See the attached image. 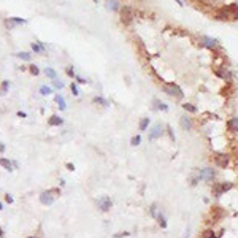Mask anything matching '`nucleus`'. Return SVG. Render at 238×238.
Masks as SVG:
<instances>
[{"mask_svg": "<svg viewBox=\"0 0 238 238\" xmlns=\"http://www.w3.org/2000/svg\"><path fill=\"white\" fill-rule=\"evenodd\" d=\"M214 178H216V170L211 167H205V168H195L194 172L189 175V183L191 186H197L200 181L205 183H214Z\"/></svg>", "mask_w": 238, "mask_h": 238, "instance_id": "f257e3e1", "label": "nucleus"}, {"mask_svg": "<svg viewBox=\"0 0 238 238\" xmlns=\"http://www.w3.org/2000/svg\"><path fill=\"white\" fill-rule=\"evenodd\" d=\"M216 19L219 21H235L238 19V5L232 3V5L222 7L221 10L216 13Z\"/></svg>", "mask_w": 238, "mask_h": 238, "instance_id": "f03ea898", "label": "nucleus"}, {"mask_svg": "<svg viewBox=\"0 0 238 238\" xmlns=\"http://www.w3.org/2000/svg\"><path fill=\"white\" fill-rule=\"evenodd\" d=\"M161 89H162L167 95L173 97L175 100H183V97H184L183 89H181L176 83H162V84H161Z\"/></svg>", "mask_w": 238, "mask_h": 238, "instance_id": "7ed1b4c3", "label": "nucleus"}, {"mask_svg": "<svg viewBox=\"0 0 238 238\" xmlns=\"http://www.w3.org/2000/svg\"><path fill=\"white\" fill-rule=\"evenodd\" d=\"M230 189H233V183H230V181L214 183V184H213V189H211V194H213L214 197H221V195L226 194V192H229Z\"/></svg>", "mask_w": 238, "mask_h": 238, "instance_id": "20e7f679", "label": "nucleus"}, {"mask_svg": "<svg viewBox=\"0 0 238 238\" xmlns=\"http://www.w3.org/2000/svg\"><path fill=\"white\" fill-rule=\"evenodd\" d=\"M119 13H121V21H122V24L130 26L132 21H134V18H135L134 8L129 7V5H122L121 8H119Z\"/></svg>", "mask_w": 238, "mask_h": 238, "instance_id": "39448f33", "label": "nucleus"}, {"mask_svg": "<svg viewBox=\"0 0 238 238\" xmlns=\"http://www.w3.org/2000/svg\"><path fill=\"white\" fill-rule=\"evenodd\" d=\"M213 161L216 164V167L219 168H227L229 164H230V156L226 153H216L213 156Z\"/></svg>", "mask_w": 238, "mask_h": 238, "instance_id": "423d86ee", "label": "nucleus"}, {"mask_svg": "<svg viewBox=\"0 0 238 238\" xmlns=\"http://www.w3.org/2000/svg\"><path fill=\"white\" fill-rule=\"evenodd\" d=\"M199 43H200V46H203V48H207V49H211V51H214V49L219 48L218 40H216V38H211V37H207V35H202V37H200V38H199Z\"/></svg>", "mask_w": 238, "mask_h": 238, "instance_id": "0eeeda50", "label": "nucleus"}, {"mask_svg": "<svg viewBox=\"0 0 238 238\" xmlns=\"http://www.w3.org/2000/svg\"><path fill=\"white\" fill-rule=\"evenodd\" d=\"M53 194H59V189H51V191H45L42 192V195H40V202H42V205H53L54 199H56V195Z\"/></svg>", "mask_w": 238, "mask_h": 238, "instance_id": "6e6552de", "label": "nucleus"}, {"mask_svg": "<svg viewBox=\"0 0 238 238\" xmlns=\"http://www.w3.org/2000/svg\"><path fill=\"white\" fill-rule=\"evenodd\" d=\"M164 134H165V132H164V126H162V124H154V126L149 129L148 140H149V141H156V140L161 138Z\"/></svg>", "mask_w": 238, "mask_h": 238, "instance_id": "1a4fd4ad", "label": "nucleus"}, {"mask_svg": "<svg viewBox=\"0 0 238 238\" xmlns=\"http://www.w3.org/2000/svg\"><path fill=\"white\" fill-rule=\"evenodd\" d=\"M97 207L102 210V211H110V208L113 207V202H111V197H108V195H102L100 199L97 200Z\"/></svg>", "mask_w": 238, "mask_h": 238, "instance_id": "9d476101", "label": "nucleus"}, {"mask_svg": "<svg viewBox=\"0 0 238 238\" xmlns=\"http://www.w3.org/2000/svg\"><path fill=\"white\" fill-rule=\"evenodd\" d=\"M214 73L222 78L226 83H232V72L229 70V68H224V67H219V68H214Z\"/></svg>", "mask_w": 238, "mask_h": 238, "instance_id": "9b49d317", "label": "nucleus"}, {"mask_svg": "<svg viewBox=\"0 0 238 238\" xmlns=\"http://www.w3.org/2000/svg\"><path fill=\"white\" fill-rule=\"evenodd\" d=\"M180 124H181L183 130L191 132L192 129H194V119H192L191 116H187V114H184V116H181V119H180Z\"/></svg>", "mask_w": 238, "mask_h": 238, "instance_id": "f8f14e48", "label": "nucleus"}, {"mask_svg": "<svg viewBox=\"0 0 238 238\" xmlns=\"http://www.w3.org/2000/svg\"><path fill=\"white\" fill-rule=\"evenodd\" d=\"M226 127H227V130H229V132L238 134V118H230V119L227 121Z\"/></svg>", "mask_w": 238, "mask_h": 238, "instance_id": "ddd939ff", "label": "nucleus"}, {"mask_svg": "<svg viewBox=\"0 0 238 238\" xmlns=\"http://www.w3.org/2000/svg\"><path fill=\"white\" fill-rule=\"evenodd\" d=\"M48 124L49 126H62L64 124V119L61 116H56V114H54V116H51L48 119Z\"/></svg>", "mask_w": 238, "mask_h": 238, "instance_id": "4468645a", "label": "nucleus"}, {"mask_svg": "<svg viewBox=\"0 0 238 238\" xmlns=\"http://www.w3.org/2000/svg\"><path fill=\"white\" fill-rule=\"evenodd\" d=\"M156 219H157V224L162 229H167V226H168V224H167V218H165V214H164L162 211H159V214H157V218H156Z\"/></svg>", "mask_w": 238, "mask_h": 238, "instance_id": "2eb2a0df", "label": "nucleus"}, {"mask_svg": "<svg viewBox=\"0 0 238 238\" xmlns=\"http://www.w3.org/2000/svg\"><path fill=\"white\" fill-rule=\"evenodd\" d=\"M153 103L156 105V110H159V111H168V105H167V103H164V102H161V100L154 99V100H153Z\"/></svg>", "mask_w": 238, "mask_h": 238, "instance_id": "dca6fc26", "label": "nucleus"}, {"mask_svg": "<svg viewBox=\"0 0 238 238\" xmlns=\"http://www.w3.org/2000/svg\"><path fill=\"white\" fill-rule=\"evenodd\" d=\"M0 165L5 168V170H8V172H11L13 167H15V165H13V162H10V161H8V159H5V157L0 159Z\"/></svg>", "mask_w": 238, "mask_h": 238, "instance_id": "f3484780", "label": "nucleus"}, {"mask_svg": "<svg viewBox=\"0 0 238 238\" xmlns=\"http://www.w3.org/2000/svg\"><path fill=\"white\" fill-rule=\"evenodd\" d=\"M107 8H108V10H111V11H118L121 7H119L118 0H107Z\"/></svg>", "mask_w": 238, "mask_h": 238, "instance_id": "a211bd4d", "label": "nucleus"}, {"mask_svg": "<svg viewBox=\"0 0 238 238\" xmlns=\"http://www.w3.org/2000/svg\"><path fill=\"white\" fill-rule=\"evenodd\" d=\"M183 110H186V111H189V113H192V114H195L197 111H199L195 105H192V103H189V102L183 103Z\"/></svg>", "mask_w": 238, "mask_h": 238, "instance_id": "6ab92c4d", "label": "nucleus"}, {"mask_svg": "<svg viewBox=\"0 0 238 238\" xmlns=\"http://www.w3.org/2000/svg\"><path fill=\"white\" fill-rule=\"evenodd\" d=\"M149 122H151V119L149 118H143L140 121V126H138V129H140V132H145L146 129L149 127Z\"/></svg>", "mask_w": 238, "mask_h": 238, "instance_id": "aec40b11", "label": "nucleus"}, {"mask_svg": "<svg viewBox=\"0 0 238 238\" xmlns=\"http://www.w3.org/2000/svg\"><path fill=\"white\" fill-rule=\"evenodd\" d=\"M26 19H22V18H10V19L7 21L8 26H15V24H24Z\"/></svg>", "mask_w": 238, "mask_h": 238, "instance_id": "412c9836", "label": "nucleus"}, {"mask_svg": "<svg viewBox=\"0 0 238 238\" xmlns=\"http://www.w3.org/2000/svg\"><path fill=\"white\" fill-rule=\"evenodd\" d=\"M8 89H10V81H3L0 84V95H5L8 92Z\"/></svg>", "mask_w": 238, "mask_h": 238, "instance_id": "4be33fe9", "label": "nucleus"}, {"mask_svg": "<svg viewBox=\"0 0 238 238\" xmlns=\"http://www.w3.org/2000/svg\"><path fill=\"white\" fill-rule=\"evenodd\" d=\"M56 102H57V105H59V108H61V110H65V108H67L65 99H64L62 95H56Z\"/></svg>", "mask_w": 238, "mask_h": 238, "instance_id": "5701e85b", "label": "nucleus"}, {"mask_svg": "<svg viewBox=\"0 0 238 238\" xmlns=\"http://www.w3.org/2000/svg\"><path fill=\"white\" fill-rule=\"evenodd\" d=\"M149 214H151V216H153L154 219L157 218V214H159V208H157V203H153V205H151V207H149Z\"/></svg>", "mask_w": 238, "mask_h": 238, "instance_id": "b1692460", "label": "nucleus"}, {"mask_svg": "<svg viewBox=\"0 0 238 238\" xmlns=\"http://www.w3.org/2000/svg\"><path fill=\"white\" fill-rule=\"evenodd\" d=\"M32 51H35V53H43L45 51V46L42 43H32Z\"/></svg>", "mask_w": 238, "mask_h": 238, "instance_id": "393cba45", "label": "nucleus"}, {"mask_svg": "<svg viewBox=\"0 0 238 238\" xmlns=\"http://www.w3.org/2000/svg\"><path fill=\"white\" fill-rule=\"evenodd\" d=\"M202 238H219V237H216V235H214V230H211V229H208V230H205V232L202 233Z\"/></svg>", "mask_w": 238, "mask_h": 238, "instance_id": "a878e982", "label": "nucleus"}, {"mask_svg": "<svg viewBox=\"0 0 238 238\" xmlns=\"http://www.w3.org/2000/svg\"><path fill=\"white\" fill-rule=\"evenodd\" d=\"M140 143H141V135H134L130 138V145L132 146H138Z\"/></svg>", "mask_w": 238, "mask_h": 238, "instance_id": "bb28decb", "label": "nucleus"}, {"mask_svg": "<svg viewBox=\"0 0 238 238\" xmlns=\"http://www.w3.org/2000/svg\"><path fill=\"white\" fill-rule=\"evenodd\" d=\"M45 72H46V76H49V78H51V80H56V70H54V68H51V67H48L46 68V70H45Z\"/></svg>", "mask_w": 238, "mask_h": 238, "instance_id": "cd10ccee", "label": "nucleus"}, {"mask_svg": "<svg viewBox=\"0 0 238 238\" xmlns=\"http://www.w3.org/2000/svg\"><path fill=\"white\" fill-rule=\"evenodd\" d=\"M53 92V89L49 88V86H42V88H40V94L42 95H49Z\"/></svg>", "mask_w": 238, "mask_h": 238, "instance_id": "c85d7f7f", "label": "nucleus"}, {"mask_svg": "<svg viewBox=\"0 0 238 238\" xmlns=\"http://www.w3.org/2000/svg\"><path fill=\"white\" fill-rule=\"evenodd\" d=\"M94 103H99V105H103V107H108V102H107L103 97H94Z\"/></svg>", "mask_w": 238, "mask_h": 238, "instance_id": "c756f323", "label": "nucleus"}, {"mask_svg": "<svg viewBox=\"0 0 238 238\" xmlns=\"http://www.w3.org/2000/svg\"><path fill=\"white\" fill-rule=\"evenodd\" d=\"M16 56L19 59H22V61H30V54L29 53H18Z\"/></svg>", "mask_w": 238, "mask_h": 238, "instance_id": "7c9ffc66", "label": "nucleus"}, {"mask_svg": "<svg viewBox=\"0 0 238 238\" xmlns=\"http://www.w3.org/2000/svg\"><path fill=\"white\" fill-rule=\"evenodd\" d=\"M65 73H67L70 78H76V73H75V70H73V67H67V68H65Z\"/></svg>", "mask_w": 238, "mask_h": 238, "instance_id": "2f4dec72", "label": "nucleus"}, {"mask_svg": "<svg viewBox=\"0 0 238 238\" xmlns=\"http://www.w3.org/2000/svg\"><path fill=\"white\" fill-rule=\"evenodd\" d=\"M70 89H72V94H73V95H80V91H78V86H76L75 83H72Z\"/></svg>", "mask_w": 238, "mask_h": 238, "instance_id": "473e14b6", "label": "nucleus"}, {"mask_svg": "<svg viewBox=\"0 0 238 238\" xmlns=\"http://www.w3.org/2000/svg\"><path fill=\"white\" fill-rule=\"evenodd\" d=\"M53 84H54V88H56V89H62V88H64V83H62V81H59L57 78L54 80V83H53Z\"/></svg>", "mask_w": 238, "mask_h": 238, "instance_id": "72a5a7b5", "label": "nucleus"}, {"mask_svg": "<svg viewBox=\"0 0 238 238\" xmlns=\"http://www.w3.org/2000/svg\"><path fill=\"white\" fill-rule=\"evenodd\" d=\"M29 68H30V73H32V75H35V76L40 73V70H38V67H37V65H30Z\"/></svg>", "mask_w": 238, "mask_h": 238, "instance_id": "f704fd0d", "label": "nucleus"}, {"mask_svg": "<svg viewBox=\"0 0 238 238\" xmlns=\"http://www.w3.org/2000/svg\"><path fill=\"white\" fill-rule=\"evenodd\" d=\"M165 129H167V132H168V135H170V138H172L173 141H175V134H173V129H172L170 126H167Z\"/></svg>", "mask_w": 238, "mask_h": 238, "instance_id": "c9c22d12", "label": "nucleus"}, {"mask_svg": "<svg viewBox=\"0 0 238 238\" xmlns=\"http://www.w3.org/2000/svg\"><path fill=\"white\" fill-rule=\"evenodd\" d=\"M130 235V232H119L114 235V238H122V237H129Z\"/></svg>", "mask_w": 238, "mask_h": 238, "instance_id": "e433bc0d", "label": "nucleus"}, {"mask_svg": "<svg viewBox=\"0 0 238 238\" xmlns=\"http://www.w3.org/2000/svg\"><path fill=\"white\" fill-rule=\"evenodd\" d=\"M5 200H7L8 203H13V202H15V200H13V197H11L10 194H7V195H5Z\"/></svg>", "mask_w": 238, "mask_h": 238, "instance_id": "4c0bfd02", "label": "nucleus"}, {"mask_svg": "<svg viewBox=\"0 0 238 238\" xmlns=\"http://www.w3.org/2000/svg\"><path fill=\"white\" fill-rule=\"evenodd\" d=\"M67 168L70 172H73V170H75V165H73V164H67Z\"/></svg>", "mask_w": 238, "mask_h": 238, "instance_id": "58836bf2", "label": "nucleus"}, {"mask_svg": "<svg viewBox=\"0 0 238 238\" xmlns=\"http://www.w3.org/2000/svg\"><path fill=\"white\" fill-rule=\"evenodd\" d=\"M18 116H19V118H26L27 114H26L24 111H18Z\"/></svg>", "mask_w": 238, "mask_h": 238, "instance_id": "ea45409f", "label": "nucleus"}, {"mask_svg": "<svg viewBox=\"0 0 238 238\" xmlns=\"http://www.w3.org/2000/svg\"><path fill=\"white\" fill-rule=\"evenodd\" d=\"M76 80H78V83H86V80H83V78H80V76H76Z\"/></svg>", "mask_w": 238, "mask_h": 238, "instance_id": "a19ab883", "label": "nucleus"}, {"mask_svg": "<svg viewBox=\"0 0 238 238\" xmlns=\"http://www.w3.org/2000/svg\"><path fill=\"white\" fill-rule=\"evenodd\" d=\"M3 151H5V145L0 143V153H3Z\"/></svg>", "mask_w": 238, "mask_h": 238, "instance_id": "79ce46f5", "label": "nucleus"}, {"mask_svg": "<svg viewBox=\"0 0 238 238\" xmlns=\"http://www.w3.org/2000/svg\"><path fill=\"white\" fill-rule=\"evenodd\" d=\"M183 238H189V230H187V232L184 233V237H183Z\"/></svg>", "mask_w": 238, "mask_h": 238, "instance_id": "37998d69", "label": "nucleus"}, {"mask_svg": "<svg viewBox=\"0 0 238 238\" xmlns=\"http://www.w3.org/2000/svg\"><path fill=\"white\" fill-rule=\"evenodd\" d=\"M0 238H3V230L0 229Z\"/></svg>", "mask_w": 238, "mask_h": 238, "instance_id": "c03bdc74", "label": "nucleus"}, {"mask_svg": "<svg viewBox=\"0 0 238 238\" xmlns=\"http://www.w3.org/2000/svg\"><path fill=\"white\" fill-rule=\"evenodd\" d=\"M0 210H3V207H2V202H0Z\"/></svg>", "mask_w": 238, "mask_h": 238, "instance_id": "a18cd8bd", "label": "nucleus"}, {"mask_svg": "<svg viewBox=\"0 0 238 238\" xmlns=\"http://www.w3.org/2000/svg\"><path fill=\"white\" fill-rule=\"evenodd\" d=\"M27 238H35V237H27Z\"/></svg>", "mask_w": 238, "mask_h": 238, "instance_id": "49530a36", "label": "nucleus"}]
</instances>
